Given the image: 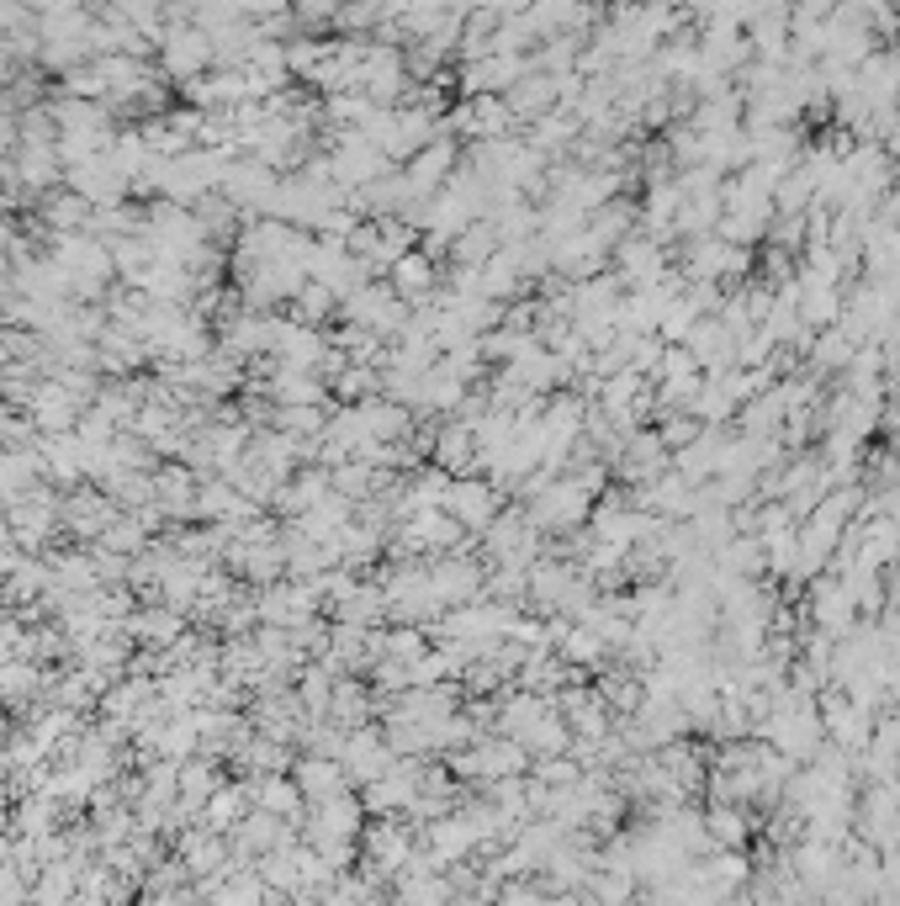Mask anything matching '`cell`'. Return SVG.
<instances>
[{"label": "cell", "mask_w": 900, "mask_h": 906, "mask_svg": "<svg viewBox=\"0 0 900 906\" xmlns=\"http://www.w3.org/2000/svg\"><path fill=\"white\" fill-rule=\"evenodd\" d=\"M556 96H562V91H556V80H551V75H536V80H519L504 101H509V112L519 118V112H545Z\"/></svg>", "instance_id": "2"}, {"label": "cell", "mask_w": 900, "mask_h": 906, "mask_svg": "<svg viewBox=\"0 0 900 906\" xmlns=\"http://www.w3.org/2000/svg\"><path fill=\"white\" fill-rule=\"evenodd\" d=\"M392 281H397V292H408V298H419V292H429V281H435V271H429V260H424V255H403V260L392 266Z\"/></svg>", "instance_id": "3"}, {"label": "cell", "mask_w": 900, "mask_h": 906, "mask_svg": "<svg viewBox=\"0 0 900 906\" xmlns=\"http://www.w3.org/2000/svg\"><path fill=\"white\" fill-rule=\"evenodd\" d=\"M446 504L461 514V519L482 525V519H493V488H482V483H450Z\"/></svg>", "instance_id": "1"}]
</instances>
